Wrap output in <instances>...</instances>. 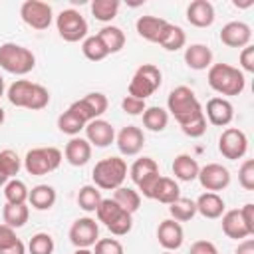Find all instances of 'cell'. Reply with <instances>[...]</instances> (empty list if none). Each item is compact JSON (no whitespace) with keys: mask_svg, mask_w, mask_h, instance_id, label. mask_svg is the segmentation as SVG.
I'll list each match as a JSON object with an SVG mask.
<instances>
[{"mask_svg":"<svg viewBox=\"0 0 254 254\" xmlns=\"http://www.w3.org/2000/svg\"><path fill=\"white\" fill-rule=\"evenodd\" d=\"M208 85L220 95H240L246 87L244 73L230 64H212L208 67Z\"/></svg>","mask_w":254,"mask_h":254,"instance_id":"obj_1","label":"cell"},{"mask_svg":"<svg viewBox=\"0 0 254 254\" xmlns=\"http://www.w3.org/2000/svg\"><path fill=\"white\" fill-rule=\"evenodd\" d=\"M167 109L171 111V115L177 119L179 125H185L192 119H196L198 115H202V105L196 99L194 91L187 85H179L175 87L169 97H167Z\"/></svg>","mask_w":254,"mask_h":254,"instance_id":"obj_2","label":"cell"},{"mask_svg":"<svg viewBox=\"0 0 254 254\" xmlns=\"http://www.w3.org/2000/svg\"><path fill=\"white\" fill-rule=\"evenodd\" d=\"M91 177H93V185L99 190H115L123 187L127 179V163L121 157H105L95 163Z\"/></svg>","mask_w":254,"mask_h":254,"instance_id":"obj_3","label":"cell"},{"mask_svg":"<svg viewBox=\"0 0 254 254\" xmlns=\"http://www.w3.org/2000/svg\"><path fill=\"white\" fill-rule=\"evenodd\" d=\"M0 67L12 75H26L36 67V56L20 44L6 42L0 46Z\"/></svg>","mask_w":254,"mask_h":254,"instance_id":"obj_4","label":"cell"},{"mask_svg":"<svg viewBox=\"0 0 254 254\" xmlns=\"http://www.w3.org/2000/svg\"><path fill=\"white\" fill-rule=\"evenodd\" d=\"M64 153L58 147H36L30 149L24 157V169L28 175L42 177L54 173L62 165Z\"/></svg>","mask_w":254,"mask_h":254,"instance_id":"obj_5","label":"cell"},{"mask_svg":"<svg viewBox=\"0 0 254 254\" xmlns=\"http://www.w3.org/2000/svg\"><path fill=\"white\" fill-rule=\"evenodd\" d=\"M163 83V73L161 69L155 65V64H143L135 69L131 81H129V87H127V95H133L137 99H147L151 97Z\"/></svg>","mask_w":254,"mask_h":254,"instance_id":"obj_6","label":"cell"},{"mask_svg":"<svg viewBox=\"0 0 254 254\" xmlns=\"http://www.w3.org/2000/svg\"><path fill=\"white\" fill-rule=\"evenodd\" d=\"M129 177L137 185L139 194H143L145 198H151L153 196V189H155V185H157V181L161 177L159 163L155 159H151V157H141L129 167Z\"/></svg>","mask_w":254,"mask_h":254,"instance_id":"obj_7","label":"cell"},{"mask_svg":"<svg viewBox=\"0 0 254 254\" xmlns=\"http://www.w3.org/2000/svg\"><path fill=\"white\" fill-rule=\"evenodd\" d=\"M56 28H58V34L71 44L87 38V22L73 8H65L56 16Z\"/></svg>","mask_w":254,"mask_h":254,"instance_id":"obj_8","label":"cell"},{"mask_svg":"<svg viewBox=\"0 0 254 254\" xmlns=\"http://www.w3.org/2000/svg\"><path fill=\"white\" fill-rule=\"evenodd\" d=\"M107 105H109V101H107V97H105L103 93H99V91H91V93H87L85 97L73 101L67 109L73 111V113L87 125L89 121L99 119V117L107 111Z\"/></svg>","mask_w":254,"mask_h":254,"instance_id":"obj_9","label":"cell"},{"mask_svg":"<svg viewBox=\"0 0 254 254\" xmlns=\"http://www.w3.org/2000/svg\"><path fill=\"white\" fill-rule=\"evenodd\" d=\"M218 151L224 159L228 161H238L246 155L248 151V137L242 129L236 127H228L220 133L218 137Z\"/></svg>","mask_w":254,"mask_h":254,"instance_id":"obj_10","label":"cell"},{"mask_svg":"<svg viewBox=\"0 0 254 254\" xmlns=\"http://www.w3.org/2000/svg\"><path fill=\"white\" fill-rule=\"evenodd\" d=\"M20 18L24 20V24H28L34 30H48L52 20H54V12H52V6L48 2L26 0L20 6Z\"/></svg>","mask_w":254,"mask_h":254,"instance_id":"obj_11","label":"cell"},{"mask_svg":"<svg viewBox=\"0 0 254 254\" xmlns=\"http://www.w3.org/2000/svg\"><path fill=\"white\" fill-rule=\"evenodd\" d=\"M99 240V224L91 216H81L69 226V242L75 248H91Z\"/></svg>","mask_w":254,"mask_h":254,"instance_id":"obj_12","label":"cell"},{"mask_svg":"<svg viewBox=\"0 0 254 254\" xmlns=\"http://www.w3.org/2000/svg\"><path fill=\"white\" fill-rule=\"evenodd\" d=\"M196 179H198L200 187L206 189L208 192H218L230 185V171L226 167H222L220 163H208V165L200 167Z\"/></svg>","mask_w":254,"mask_h":254,"instance_id":"obj_13","label":"cell"},{"mask_svg":"<svg viewBox=\"0 0 254 254\" xmlns=\"http://www.w3.org/2000/svg\"><path fill=\"white\" fill-rule=\"evenodd\" d=\"M115 145L121 155L133 157L139 155L143 145H145V133L137 125H125L117 135H115Z\"/></svg>","mask_w":254,"mask_h":254,"instance_id":"obj_14","label":"cell"},{"mask_svg":"<svg viewBox=\"0 0 254 254\" xmlns=\"http://www.w3.org/2000/svg\"><path fill=\"white\" fill-rule=\"evenodd\" d=\"M252 40V28L246 22L234 20L222 26L220 30V42L228 48H246Z\"/></svg>","mask_w":254,"mask_h":254,"instance_id":"obj_15","label":"cell"},{"mask_svg":"<svg viewBox=\"0 0 254 254\" xmlns=\"http://www.w3.org/2000/svg\"><path fill=\"white\" fill-rule=\"evenodd\" d=\"M204 117L214 127H226L234 119V107L226 97H212L206 101V107L202 109Z\"/></svg>","mask_w":254,"mask_h":254,"instance_id":"obj_16","label":"cell"},{"mask_svg":"<svg viewBox=\"0 0 254 254\" xmlns=\"http://www.w3.org/2000/svg\"><path fill=\"white\" fill-rule=\"evenodd\" d=\"M157 240H159V244H161L165 250H169V252L179 250V248L183 246V242H185V232H183L181 222H177V220H173V218L163 220V222L159 224V228H157Z\"/></svg>","mask_w":254,"mask_h":254,"instance_id":"obj_17","label":"cell"},{"mask_svg":"<svg viewBox=\"0 0 254 254\" xmlns=\"http://www.w3.org/2000/svg\"><path fill=\"white\" fill-rule=\"evenodd\" d=\"M85 139L89 141V145L93 147H109L115 141V129L109 121L105 119H93L85 125Z\"/></svg>","mask_w":254,"mask_h":254,"instance_id":"obj_18","label":"cell"},{"mask_svg":"<svg viewBox=\"0 0 254 254\" xmlns=\"http://www.w3.org/2000/svg\"><path fill=\"white\" fill-rule=\"evenodd\" d=\"M167 26H169V22L165 18H159V16H139L137 22H135L137 34L143 40L153 42V44H159L161 42Z\"/></svg>","mask_w":254,"mask_h":254,"instance_id":"obj_19","label":"cell"},{"mask_svg":"<svg viewBox=\"0 0 254 254\" xmlns=\"http://www.w3.org/2000/svg\"><path fill=\"white\" fill-rule=\"evenodd\" d=\"M222 218V232L232 238V240H244L248 236H252L254 232L246 226L242 214L238 208H232V210H224V214L220 216Z\"/></svg>","mask_w":254,"mask_h":254,"instance_id":"obj_20","label":"cell"},{"mask_svg":"<svg viewBox=\"0 0 254 254\" xmlns=\"http://www.w3.org/2000/svg\"><path fill=\"white\" fill-rule=\"evenodd\" d=\"M64 157L71 167H83L91 159V145L85 137H71L65 143Z\"/></svg>","mask_w":254,"mask_h":254,"instance_id":"obj_21","label":"cell"},{"mask_svg":"<svg viewBox=\"0 0 254 254\" xmlns=\"http://www.w3.org/2000/svg\"><path fill=\"white\" fill-rule=\"evenodd\" d=\"M194 204H196V212L200 214V216H204V218H210V220H214V218H220L222 214H224V210H226V204H224V198L218 194V192H202L196 200H194Z\"/></svg>","mask_w":254,"mask_h":254,"instance_id":"obj_22","label":"cell"},{"mask_svg":"<svg viewBox=\"0 0 254 254\" xmlns=\"http://www.w3.org/2000/svg\"><path fill=\"white\" fill-rule=\"evenodd\" d=\"M187 20L196 28H208L214 22V6L208 0H194L187 8Z\"/></svg>","mask_w":254,"mask_h":254,"instance_id":"obj_23","label":"cell"},{"mask_svg":"<svg viewBox=\"0 0 254 254\" xmlns=\"http://www.w3.org/2000/svg\"><path fill=\"white\" fill-rule=\"evenodd\" d=\"M185 64L190 69H196V71L208 69L212 65V52H210V48L204 46V44H190L185 50Z\"/></svg>","mask_w":254,"mask_h":254,"instance_id":"obj_24","label":"cell"},{"mask_svg":"<svg viewBox=\"0 0 254 254\" xmlns=\"http://www.w3.org/2000/svg\"><path fill=\"white\" fill-rule=\"evenodd\" d=\"M34 87H36L34 81H28V79H16V81L8 87L6 97H8V101H10L14 107H24V109H28V107H30V101H32Z\"/></svg>","mask_w":254,"mask_h":254,"instance_id":"obj_25","label":"cell"},{"mask_svg":"<svg viewBox=\"0 0 254 254\" xmlns=\"http://www.w3.org/2000/svg\"><path fill=\"white\" fill-rule=\"evenodd\" d=\"M198 171H200V167H198L196 159L190 157V155H187V153L177 155L175 161H173V175L179 181L190 183V181H194L198 177Z\"/></svg>","mask_w":254,"mask_h":254,"instance_id":"obj_26","label":"cell"},{"mask_svg":"<svg viewBox=\"0 0 254 254\" xmlns=\"http://www.w3.org/2000/svg\"><path fill=\"white\" fill-rule=\"evenodd\" d=\"M56 198L58 194L52 185H36L28 194V202L36 210H50L56 204Z\"/></svg>","mask_w":254,"mask_h":254,"instance_id":"obj_27","label":"cell"},{"mask_svg":"<svg viewBox=\"0 0 254 254\" xmlns=\"http://www.w3.org/2000/svg\"><path fill=\"white\" fill-rule=\"evenodd\" d=\"M181 196V189H179V183L171 177H159L155 189H153V200H159L163 204H171L175 202L177 198Z\"/></svg>","mask_w":254,"mask_h":254,"instance_id":"obj_28","label":"cell"},{"mask_svg":"<svg viewBox=\"0 0 254 254\" xmlns=\"http://www.w3.org/2000/svg\"><path fill=\"white\" fill-rule=\"evenodd\" d=\"M97 38L105 46L107 54H117L125 46V32L121 28H117V26H103L97 32Z\"/></svg>","mask_w":254,"mask_h":254,"instance_id":"obj_29","label":"cell"},{"mask_svg":"<svg viewBox=\"0 0 254 254\" xmlns=\"http://www.w3.org/2000/svg\"><path fill=\"white\" fill-rule=\"evenodd\" d=\"M141 115H143V125H145V129H149V131H153V133H161V131L167 127V123H169V111L163 109V107H159V105L147 107Z\"/></svg>","mask_w":254,"mask_h":254,"instance_id":"obj_30","label":"cell"},{"mask_svg":"<svg viewBox=\"0 0 254 254\" xmlns=\"http://www.w3.org/2000/svg\"><path fill=\"white\" fill-rule=\"evenodd\" d=\"M30 218V208L26 204H12V202H6L4 208H2V220L4 224L12 226L14 230L16 228H22Z\"/></svg>","mask_w":254,"mask_h":254,"instance_id":"obj_31","label":"cell"},{"mask_svg":"<svg viewBox=\"0 0 254 254\" xmlns=\"http://www.w3.org/2000/svg\"><path fill=\"white\" fill-rule=\"evenodd\" d=\"M111 198H113L123 210H127L129 214L137 212L139 206H141V194H139V190H135V189H131V187H119V189H115Z\"/></svg>","mask_w":254,"mask_h":254,"instance_id":"obj_32","label":"cell"},{"mask_svg":"<svg viewBox=\"0 0 254 254\" xmlns=\"http://www.w3.org/2000/svg\"><path fill=\"white\" fill-rule=\"evenodd\" d=\"M185 44H187V34H185V30H183L181 26L169 22V26H167V30H165V34H163L159 46H163L167 52H177V50L185 48Z\"/></svg>","mask_w":254,"mask_h":254,"instance_id":"obj_33","label":"cell"},{"mask_svg":"<svg viewBox=\"0 0 254 254\" xmlns=\"http://www.w3.org/2000/svg\"><path fill=\"white\" fill-rule=\"evenodd\" d=\"M169 214H171V218L177 220V222H187V220L194 218V214H196V204H194V200H190V198L179 196L175 202L169 204Z\"/></svg>","mask_w":254,"mask_h":254,"instance_id":"obj_34","label":"cell"},{"mask_svg":"<svg viewBox=\"0 0 254 254\" xmlns=\"http://www.w3.org/2000/svg\"><path fill=\"white\" fill-rule=\"evenodd\" d=\"M101 190L95 187V185H83L77 192V204L81 210L85 212H95L99 202H101Z\"/></svg>","mask_w":254,"mask_h":254,"instance_id":"obj_35","label":"cell"},{"mask_svg":"<svg viewBox=\"0 0 254 254\" xmlns=\"http://www.w3.org/2000/svg\"><path fill=\"white\" fill-rule=\"evenodd\" d=\"M28 194H30V189H28L26 183L20 181V179H10V181L4 185V198H6V202H12V204H26Z\"/></svg>","mask_w":254,"mask_h":254,"instance_id":"obj_36","label":"cell"},{"mask_svg":"<svg viewBox=\"0 0 254 254\" xmlns=\"http://www.w3.org/2000/svg\"><path fill=\"white\" fill-rule=\"evenodd\" d=\"M119 0H93L91 2V14L99 22H111L119 12Z\"/></svg>","mask_w":254,"mask_h":254,"instance_id":"obj_37","label":"cell"},{"mask_svg":"<svg viewBox=\"0 0 254 254\" xmlns=\"http://www.w3.org/2000/svg\"><path fill=\"white\" fill-rule=\"evenodd\" d=\"M58 129L65 135H71V137H77L81 129H85V123L69 109H65L60 117H58Z\"/></svg>","mask_w":254,"mask_h":254,"instance_id":"obj_38","label":"cell"},{"mask_svg":"<svg viewBox=\"0 0 254 254\" xmlns=\"http://www.w3.org/2000/svg\"><path fill=\"white\" fill-rule=\"evenodd\" d=\"M123 212H125V210H123L113 198H101V202H99V206H97V210H95L97 220L103 222L105 226H109V224H111L115 218H119Z\"/></svg>","mask_w":254,"mask_h":254,"instance_id":"obj_39","label":"cell"},{"mask_svg":"<svg viewBox=\"0 0 254 254\" xmlns=\"http://www.w3.org/2000/svg\"><path fill=\"white\" fill-rule=\"evenodd\" d=\"M81 52H83V56H85L89 62H101V60H105V58L109 56L107 50H105V46H103L101 40L97 38V34H95V36H87V38L83 40Z\"/></svg>","mask_w":254,"mask_h":254,"instance_id":"obj_40","label":"cell"},{"mask_svg":"<svg viewBox=\"0 0 254 254\" xmlns=\"http://www.w3.org/2000/svg\"><path fill=\"white\" fill-rule=\"evenodd\" d=\"M22 169V159L18 157L16 151L12 149H4L0 151V171L8 177V179H16V175Z\"/></svg>","mask_w":254,"mask_h":254,"instance_id":"obj_41","label":"cell"},{"mask_svg":"<svg viewBox=\"0 0 254 254\" xmlns=\"http://www.w3.org/2000/svg\"><path fill=\"white\" fill-rule=\"evenodd\" d=\"M54 238L48 232H38L30 238L28 242V252L30 254H54Z\"/></svg>","mask_w":254,"mask_h":254,"instance_id":"obj_42","label":"cell"},{"mask_svg":"<svg viewBox=\"0 0 254 254\" xmlns=\"http://www.w3.org/2000/svg\"><path fill=\"white\" fill-rule=\"evenodd\" d=\"M131 228H133V214H129L127 210L107 226V230H109L113 236H125V234L131 232Z\"/></svg>","mask_w":254,"mask_h":254,"instance_id":"obj_43","label":"cell"},{"mask_svg":"<svg viewBox=\"0 0 254 254\" xmlns=\"http://www.w3.org/2000/svg\"><path fill=\"white\" fill-rule=\"evenodd\" d=\"M238 183L244 190H254V161L246 159L238 169Z\"/></svg>","mask_w":254,"mask_h":254,"instance_id":"obj_44","label":"cell"},{"mask_svg":"<svg viewBox=\"0 0 254 254\" xmlns=\"http://www.w3.org/2000/svg\"><path fill=\"white\" fill-rule=\"evenodd\" d=\"M93 254H123V244L117 238H99L93 244Z\"/></svg>","mask_w":254,"mask_h":254,"instance_id":"obj_45","label":"cell"},{"mask_svg":"<svg viewBox=\"0 0 254 254\" xmlns=\"http://www.w3.org/2000/svg\"><path fill=\"white\" fill-rule=\"evenodd\" d=\"M48 103H50V91L44 87V85H40V83H36V87H34V93H32V101H30V111H40V109H44V107H48Z\"/></svg>","mask_w":254,"mask_h":254,"instance_id":"obj_46","label":"cell"},{"mask_svg":"<svg viewBox=\"0 0 254 254\" xmlns=\"http://www.w3.org/2000/svg\"><path fill=\"white\" fill-rule=\"evenodd\" d=\"M121 109H123L127 115H141V113L147 109V105H145L143 99H137V97H133V95H125V97L121 99Z\"/></svg>","mask_w":254,"mask_h":254,"instance_id":"obj_47","label":"cell"},{"mask_svg":"<svg viewBox=\"0 0 254 254\" xmlns=\"http://www.w3.org/2000/svg\"><path fill=\"white\" fill-rule=\"evenodd\" d=\"M20 238L16 236V230L12 228V226H8V224H0V252L2 250H6V248H10L12 244H16Z\"/></svg>","mask_w":254,"mask_h":254,"instance_id":"obj_48","label":"cell"},{"mask_svg":"<svg viewBox=\"0 0 254 254\" xmlns=\"http://www.w3.org/2000/svg\"><path fill=\"white\" fill-rule=\"evenodd\" d=\"M240 71L244 73H254V46H246L240 52Z\"/></svg>","mask_w":254,"mask_h":254,"instance_id":"obj_49","label":"cell"},{"mask_svg":"<svg viewBox=\"0 0 254 254\" xmlns=\"http://www.w3.org/2000/svg\"><path fill=\"white\" fill-rule=\"evenodd\" d=\"M189 254H218V250H216V246H214L212 242H208V240H196V242L190 246Z\"/></svg>","mask_w":254,"mask_h":254,"instance_id":"obj_50","label":"cell"},{"mask_svg":"<svg viewBox=\"0 0 254 254\" xmlns=\"http://www.w3.org/2000/svg\"><path fill=\"white\" fill-rule=\"evenodd\" d=\"M240 214H242V218H244L246 226H248V228L254 232V204H252V202L244 204V206L240 208Z\"/></svg>","mask_w":254,"mask_h":254,"instance_id":"obj_51","label":"cell"},{"mask_svg":"<svg viewBox=\"0 0 254 254\" xmlns=\"http://www.w3.org/2000/svg\"><path fill=\"white\" fill-rule=\"evenodd\" d=\"M234 254H254V240H252L250 236L244 238V240H240Z\"/></svg>","mask_w":254,"mask_h":254,"instance_id":"obj_52","label":"cell"},{"mask_svg":"<svg viewBox=\"0 0 254 254\" xmlns=\"http://www.w3.org/2000/svg\"><path fill=\"white\" fill-rule=\"evenodd\" d=\"M0 254H26V244H24L22 240H18V242H16V244H12L10 248L2 250Z\"/></svg>","mask_w":254,"mask_h":254,"instance_id":"obj_53","label":"cell"},{"mask_svg":"<svg viewBox=\"0 0 254 254\" xmlns=\"http://www.w3.org/2000/svg\"><path fill=\"white\" fill-rule=\"evenodd\" d=\"M73 254H93V250L91 248H75Z\"/></svg>","mask_w":254,"mask_h":254,"instance_id":"obj_54","label":"cell"},{"mask_svg":"<svg viewBox=\"0 0 254 254\" xmlns=\"http://www.w3.org/2000/svg\"><path fill=\"white\" fill-rule=\"evenodd\" d=\"M8 181H10V179H8V177H6V175H4L2 171H0V187H4V185H6Z\"/></svg>","mask_w":254,"mask_h":254,"instance_id":"obj_55","label":"cell"},{"mask_svg":"<svg viewBox=\"0 0 254 254\" xmlns=\"http://www.w3.org/2000/svg\"><path fill=\"white\" fill-rule=\"evenodd\" d=\"M4 89H6V85H4V77L0 75V97L4 95Z\"/></svg>","mask_w":254,"mask_h":254,"instance_id":"obj_56","label":"cell"},{"mask_svg":"<svg viewBox=\"0 0 254 254\" xmlns=\"http://www.w3.org/2000/svg\"><path fill=\"white\" fill-rule=\"evenodd\" d=\"M4 119H6V113H4V109L0 107V127L4 125Z\"/></svg>","mask_w":254,"mask_h":254,"instance_id":"obj_57","label":"cell"},{"mask_svg":"<svg viewBox=\"0 0 254 254\" xmlns=\"http://www.w3.org/2000/svg\"><path fill=\"white\" fill-rule=\"evenodd\" d=\"M161 254H175V252H169V250H165V252H161Z\"/></svg>","mask_w":254,"mask_h":254,"instance_id":"obj_58","label":"cell"}]
</instances>
